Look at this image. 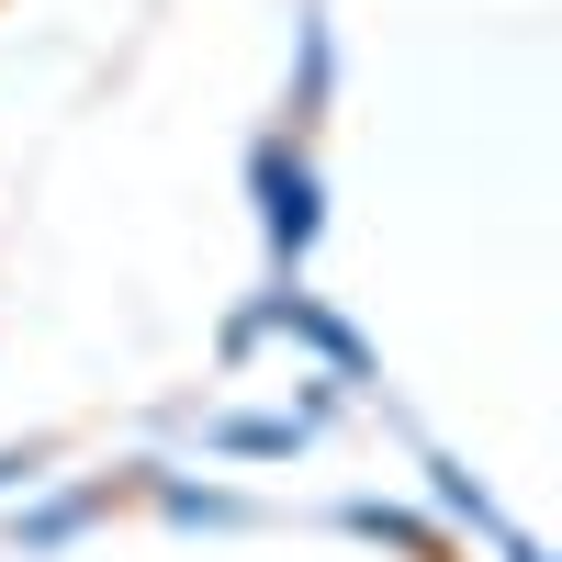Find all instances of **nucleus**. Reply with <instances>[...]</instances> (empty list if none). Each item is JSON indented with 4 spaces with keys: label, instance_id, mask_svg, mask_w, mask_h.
Here are the masks:
<instances>
[{
    "label": "nucleus",
    "instance_id": "nucleus-1",
    "mask_svg": "<svg viewBox=\"0 0 562 562\" xmlns=\"http://www.w3.org/2000/svg\"><path fill=\"white\" fill-rule=\"evenodd\" d=\"M259 180H270V237H281V248H304V237H315V180H304V158L281 169V147H270Z\"/></svg>",
    "mask_w": 562,
    "mask_h": 562
}]
</instances>
